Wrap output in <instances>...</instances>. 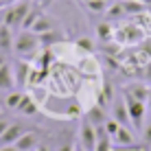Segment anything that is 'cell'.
I'll return each instance as SVG.
<instances>
[{"label":"cell","instance_id":"cell-31","mask_svg":"<svg viewBox=\"0 0 151 151\" xmlns=\"http://www.w3.org/2000/svg\"><path fill=\"white\" fill-rule=\"evenodd\" d=\"M142 2H145V4H151V0H142Z\"/></svg>","mask_w":151,"mask_h":151},{"label":"cell","instance_id":"cell-3","mask_svg":"<svg viewBox=\"0 0 151 151\" xmlns=\"http://www.w3.org/2000/svg\"><path fill=\"white\" fill-rule=\"evenodd\" d=\"M114 37H116L118 44L132 46V44H138L145 37V29L138 22H127V24H121L118 29H114Z\"/></svg>","mask_w":151,"mask_h":151},{"label":"cell","instance_id":"cell-18","mask_svg":"<svg viewBox=\"0 0 151 151\" xmlns=\"http://www.w3.org/2000/svg\"><path fill=\"white\" fill-rule=\"evenodd\" d=\"M105 18H107V20L127 18V15H125V9H123V2H121V0H114V2H110V7H107V11H105Z\"/></svg>","mask_w":151,"mask_h":151},{"label":"cell","instance_id":"cell-16","mask_svg":"<svg viewBox=\"0 0 151 151\" xmlns=\"http://www.w3.org/2000/svg\"><path fill=\"white\" fill-rule=\"evenodd\" d=\"M83 7H86L92 15H105L107 7H110V0H86Z\"/></svg>","mask_w":151,"mask_h":151},{"label":"cell","instance_id":"cell-14","mask_svg":"<svg viewBox=\"0 0 151 151\" xmlns=\"http://www.w3.org/2000/svg\"><path fill=\"white\" fill-rule=\"evenodd\" d=\"M123 2V9H125V15L127 18H134V15H138L140 13H145L147 11V4L142 2V0H121Z\"/></svg>","mask_w":151,"mask_h":151},{"label":"cell","instance_id":"cell-5","mask_svg":"<svg viewBox=\"0 0 151 151\" xmlns=\"http://www.w3.org/2000/svg\"><path fill=\"white\" fill-rule=\"evenodd\" d=\"M96 140H99V136H96V127H94L92 123L83 121V123L79 125V145H81L86 151H94Z\"/></svg>","mask_w":151,"mask_h":151},{"label":"cell","instance_id":"cell-30","mask_svg":"<svg viewBox=\"0 0 151 151\" xmlns=\"http://www.w3.org/2000/svg\"><path fill=\"white\" fill-rule=\"evenodd\" d=\"M75 151H86V149H83V147H81V145H79V142H77V147H75Z\"/></svg>","mask_w":151,"mask_h":151},{"label":"cell","instance_id":"cell-2","mask_svg":"<svg viewBox=\"0 0 151 151\" xmlns=\"http://www.w3.org/2000/svg\"><path fill=\"white\" fill-rule=\"evenodd\" d=\"M29 9H31L29 0H18V2L7 4V7L2 9V13H0V18H2L0 24H7L9 29H15V27L20 29L22 22H24V18H27V13H29Z\"/></svg>","mask_w":151,"mask_h":151},{"label":"cell","instance_id":"cell-21","mask_svg":"<svg viewBox=\"0 0 151 151\" xmlns=\"http://www.w3.org/2000/svg\"><path fill=\"white\" fill-rule=\"evenodd\" d=\"M22 96H24V92H15V90H11L7 94V99H4V103H7V107L9 110H18V105H20V101H22Z\"/></svg>","mask_w":151,"mask_h":151},{"label":"cell","instance_id":"cell-29","mask_svg":"<svg viewBox=\"0 0 151 151\" xmlns=\"http://www.w3.org/2000/svg\"><path fill=\"white\" fill-rule=\"evenodd\" d=\"M35 151H48V149H46L44 145H37V147H35Z\"/></svg>","mask_w":151,"mask_h":151},{"label":"cell","instance_id":"cell-6","mask_svg":"<svg viewBox=\"0 0 151 151\" xmlns=\"http://www.w3.org/2000/svg\"><path fill=\"white\" fill-rule=\"evenodd\" d=\"M112 118L114 121H118L121 125H125V127H132V118H129V112H127V103H125L123 94L116 96L112 101ZM134 129V127H132Z\"/></svg>","mask_w":151,"mask_h":151},{"label":"cell","instance_id":"cell-12","mask_svg":"<svg viewBox=\"0 0 151 151\" xmlns=\"http://www.w3.org/2000/svg\"><path fill=\"white\" fill-rule=\"evenodd\" d=\"M15 149L18 151H35V147H37V134H33V132H24L22 136H20L18 140H15Z\"/></svg>","mask_w":151,"mask_h":151},{"label":"cell","instance_id":"cell-10","mask_svg":"<svg viewBox=\"0 0 151 151\" xmlns=\"http://www.w3.org/2000/svg\"><path fill=\"white\" fill-rule=\"evenodd\" d=\"M13 88H15L13 68H11V64L4 61V64L0 66V90H2V92H11Z\"/></svg>","mask_w":151,"mask_h":151},{"label":"cell","instance_id":"cell-22","mask_svg":"<svg viewBox=\"0 0 151 151\" xmlns=\"http://www.w3.org/2000/svg\"><path fill=\"white\" fill-rule=\"evenodd\" d=\"M103 127H105L107 136H110V138H114V136H116V132L121 129V123H118V121H114V118L110 116V118L105 121V125H103Z\"/></svg>","mask_w":151,"mask_h":151},{"label":"cell","instance_id":"cell-4","mask_svg":"<svg viewBox=\"0 0 151 151\" xmlns=\"http://www.w3.org/2000/svg\"><path fill=\"white\" fill-rule=\"evenodd\" d=\"M125 103H127V112H129V118H132V127L134 129H142L145 125V116H147V103L145 101H136V99H129V96H123Z\"/></svg>","mask_w":151,"mask_h":151},{"label":"cell","instance_id":"cell-32","mask_svg":"<svg viewBox=\"0 0 151 151\" xmlns=\"http://www.w3.org/2000/svg\"><path fill=\"white\" fill-rule=\"evenodd\" d=\"M147 151H151V147H149V149H147Z\"/></svg>","mask_w":151,"mask_h":151},{"label":"cell","instance_id":"cell-25","mask_svg":"<svg viewBox=\"0 0 151 151\" xmlns=\"http://www.w3.org/2000/svg\"><path fill=\"white\" fill-rule=\"evenodd\" d=\"M75 147H77V142H64L57 151H75Z\"/></svg>","mask_w":151,"mask_h":151},{"label":"cell","instance_id":"cell-13","mask_svg":"<svg viewBox=\"0 0 151 151\" xmlns=\"http://www.w3.org/2000/svg\"><path fill=\"white\" fill-rule=\"evenodd\" d=\"M27 132V129L22 127V125H9L7 127V132L2 134V136H0V147H7V145H13L15 140H18L20 136H22V134Z\"/></svg>","mask_w":151,"mask_h":151},{"label":"cell","instance_id":"cell-19","mask_svg":"<svg viewBox=\"0 0 151 151\" xmlns=\"http://www.w3.org/2000/svg\"><path fill=\"white\" fill-rule=\"evenodd\" d=\"M96 37L101 40V42H110L114 40V27H112V22L107 20V22H101L96 27Z\"/></svg>","mask_w":151,"mask_h":151},{"label":"cell","instance_id":"cell-11","mask_svg":"<svg viewBox=\"0 0 151 151\" xmlns=\"http://www.w3.org/2000/svg\"><path fill=\"white\" fill-rule=\"evenodd\" d=\"M107 118H110V116L105 114V107L99 105V103L86 110V121H88V123H92L94 127H99V125H105Z\"/></svg>","mask_w":151,"mask_h":151},{"label":"cell","instance_id":"cell-27","mask_svg":"<svg viewBox=\"0 0 151 151\" xmlns=\"http://www.w3.org/2000/svg\"><path fill=\"white\" fill-rule=\"evenodd\" d=\"M0 151H18L15 145H7V147H0Z\"/></svg>","mask_w":151,"mask_h":151},{"label":"cell","instance_id":"cell-23","mask_svg":"<svg viewBox=\"0 0 151 151\" xmlns=\"http://www.w3.org/2000/svg\"><path fill=\"white\" fill-rule=\"evenodd\" d=\"M75 46H77V48H81V50H86V53H92V50H94V44H92L90 37H79L75 42Z\"/></svg>","mask_w":151,"mask_h":151},{"label":"cell","instance_id":"cell-28","mask_svg":"<svg viewBox=\"0 0 151 151\" xmlns=\"http://www.w3.org/2000/svg\"><path fill=\"white\" fill-rule=\"evenodd\" d=\"M147 112H151V90H149V99H147Z\"/></svg>","mask_w":151,"mask_h":151},{"label":"cell","instance_id":"cell-26","mask_svg":"<svg viewBox=\"0 0 151 151\" xmlns=\"http://www.w3.org/2000/svg\"><path fill=\"white\" fill-rule=\"evenodd\" d=\"M9 125H11V123H9L7 118H0V136H2V134L7 132V127H9Z\"/></svg>","mask_w":151,"mask_h":151},{"label":"cell","instance_id":"cell-7","mask_svg":"<svg viewBox=\"0 0 151 151\" xmlns=\"http://www.w3.org/2000/svg\"><path fill=\"white\" fill-rule=\"evenodd\" d=\"M31 68H33V64H29L27 59H18V61H15L13 77H15V86H18V88H27V86H29Z\"/></svg>","mask_w":151,"mask_h":151},{"label":"cell","instance_id":"cell-9","mask_svg":"<svg viewBox=\"0 0 151 151\" xmlns=\"http://www.w3.org/2000/svg\"><path fill=\"white\" fill-rule=\"evenodd\" d=\"M13 40H15L13 29H9L7 24H0V53L2 55L13 53Z\"/></svg>","mask_w":151,"mask_h":151},{"label":"cell","instance_id":"cell-15","mask_svg":"<svg viewBox=\"0 0 151 151\" xmlns=\"http://www.w3.org/2000/svg\"><path fill=\"white\" fill-rule=\"evenodd\" d=\"M37 105H40V103L35 101V99L31 96V94H24L15 112H20L22 116H33V114H37Z\"/></svg>","mask_w":151,"mask_h":151},{"label":"cell","instance_id":"cell-1","mask_svg":"<svg viewBox=\"0 0 151 151\" xmlns=\"http://www.w3.org/2000/svg\"><path fill=\"white\" fill-rule=\"evenodd\" d=\"M40 37L33 33V31H24L20 29L15 33V40H13V53L24 59V57H35V53L40 50Z\"/></svg>","mask_w":151,"mask_h":151},{"label":"cell","instance_id":"cell-17","mask_svg":"<svg viewBox=\"0 0 151 151\" xmlns=\"http://www.w3.org/2000/svg\"><path fill=\"white\" fill-rule=\"evenodd\" d=\"M31 31H33L35 35H42V33H48V31H53V22H50L48 15L42 13L37 20H35V24L31 27Z\"/></svg>","mask_w":151,"mask_h":151},{"label":"cell","instance_id":"cell-20","mask_svg":"<svg viewBox=\"0 0 151 151\" xmlns=\"http://www.w3.org/2000/svg\"><path fill=\"white\" fill-rule=\"evenodd\" d=\"M42 15V9H37V7H31L29 9V13H27V18H24V22H22V27L20 29H24V31H31V27L35 24V20H37Z\"/></svg>","mask_w":151,"mask_h":151},{"label":"cell","instance_id":"cell-8","mask_svg":"<svg viewBox=\"0 0 151 151\" xmlns=\"http://www.w3.org/2000/svg\"><path fill=\"white\" fill-rule=\"evenodd\" d=\"M149 90H151L149 86L134 81V83H129V86H125L123 96H129V99H136V101H145V103H147V99H149Z\"/></svg>","mask_w":151,"mask_h":151},{"label":"cell","instance_id":"cell-24","mask_svg":"<svg viewBox=\"0 0 151 151\" xmlns=\"http://www.w3.org/2000/svg\"><path fill=\"white\" fill-rule=\"evenodd\" d=\"M142 145H145V149L151 147V123H147L142 127Z\"/></svg>","mask_w":151,"mask_h":151}]
</instances>
